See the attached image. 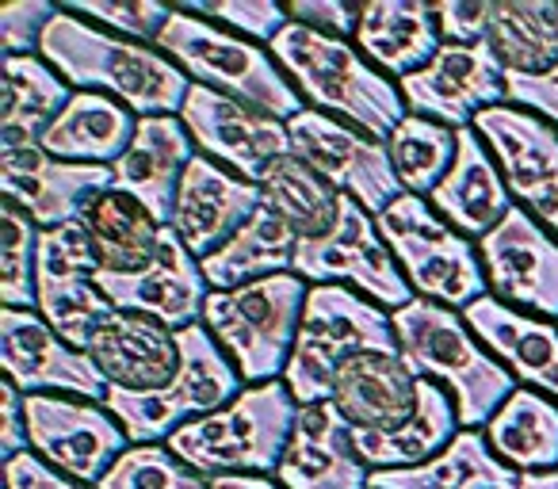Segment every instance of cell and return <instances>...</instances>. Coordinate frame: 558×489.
Masks as SVG:
<instances>
[{
  "label": "cell",
  "instance_id": "cell-1",
  "mask_svg": "<svg viewBox=\"0 0 558 489\" xmlns=\"http://www.w3.org/2000/svg\"><path fill=\"white\" fill-rule=\"evenodd\" d=\"M39 58L62 73L73 93L111 96L138 119L180 115L192 93V77L157 47L104 32L70 9H58L47 24Z\"/></svg>",
  "mask_w": 558,
  "mask_h": 489
},
{
  "label": "cell",
  "instance_id": "cell-2",
  "mask_svg": "<svg viewBox=\"0 0 558 489\" xmlns=\"http://www.w3.org/2000/svg\"><path fill=\"white\" fill-rule=\"evenodd\" d=\"M268 50L299 88L306 108L326 111L372 138L387 142L395 126L410 115L398 81L375 70L352 39L322 35L291 20Z\"/></svg>",
  "mask_w": 558,
  "mask_h": 489
},
{
  "label": "cell",
  "instance_id": "cell-3",
  "mask_svg": "<svg viewBox=\"0 0 558 489\" xmlns=\"http://www.w3.org/2000/svg\"><path fill=\"white\" fill-rule=\"evenodd\" d=\"M390 321H395L398 356L417 379L448 390L463 428H486L489 417L517 390L509 367L474 337L459 310L413 298L410 306L390 314Z\"/></svg>",
  "mask_w": 558,
  "mask_h": 489
},
{
  "label": "cell",
  "instance_id": "cell-4",
  "mask_svg": "<svg viewBox=\"0 0 558 489\" xmlns=\"http://www.w3.org/2000/svg\"><path fill=\"white\" fill-rule=\"evenodd\" d=\"M299 402L288 382H260L245 387L230 405L210 417L177 428L165 448L184 459L203 478H230V474H264L276 478V466L288 451Z\"/></svg>",
  "mask_w": 558,
  "mask_h": 489
},
{
  "label": "cell",
  "instance_id": "cell-5",
  "mask_svg": "<svg viewBox=\"0 0 558 489\" xmlns=\"http://www.w3.org/2000/svg\"><path fill=\"white\" fill-rule=\"evenodd\" d=\"M306 295H311V283L295 272L207 295L203 326L238 367L245 387L283 379L299 326H303Z\"/></svg>",
  "mask_w": 558,
  "mask_h": 489
},
{
  "label": "cell",
  "instance_id": "cell-6",
  "mask_svg": "<svg viewBox=\"0 0 558 489\" xmlns=\"http://www.w3.org/2000/svg\"><path fill=\"white\" fill-rule=\"evenodd\" d=\"M154 47L169 62H177L192 77V85H207L226 96H238V100L283 119V123L295 119L299 111H306L299 88L291 85L288 73L279 70L268 47L241 39V35L226 32V27L210 24V20L195 16V12L180 9V4L172 9L169 24L157 35Z\"/></svg>",
  "mask_w": 558,
  "mask_h": 489
},
{
  "label": "cell",
  "instance_id": "cell-7",
  "mask_svg": "<svg viewBox=\"0 0 558 489\" xmlns=\"http://www.w3.org/2000/svg\"><path fill=\"white\" fill-rule=\"evenodd\" d=\"M360 352H398L390 314L344 283H311L295 352L283 371L295 402H329L337 371Z\"/></svg>",
  "mask_w": 558,
  "mask_h": 489
},
{
  "label": "cell",
  "instance_id": "cell-8",
  "mask_svg": "<svg viewBox=\"0 0 558 489\" xmlns=\"http://www.w3.org/2000/svg\"><path fill=\"white\" fill-rule=\"evenodd\" d=\"M375 225L417 298L463 314L471 303L489 295L478 249L456 225L444 222L428 199L410 192L398 195L383 215H375Z\"/></svg>",
  "mask_w": 558,
  "mask_h": 489
},
{
  "label": "cell",
  "instance_id": "cell-9",
  "mask_svg": "<svg viewBox=\"0 0 558 489\" xmlns=\"http://www.w3.org/2000/svg\"><path fill=\"white\" fill-rule=\"evenodd\" d=\"M180 375L165 390L154 394H123V390H108L104 405L111 417L123 425L131 443H161L169 440L177 428L192 425L199 417H210L222 405L245 390V379L238 367L230 364L218 341L207 333V326H187L180 329Z\"/></svg>",
  "mask_w": 558,
  "mask_h": 489
},
{
  "label": "cell",
  "instance_id": "cell-10",
  "mask_svg": "<svg viewBox=\"0 0 558 489\" xmlns=\"http://www.w3.org/2000/svg\"><path fill=\"white\" fill-rule=\"evenodd\" d=\"M489 54L505 77V103L558 126V0H494Z\"/></svg>",
  "mask_w": 558,
  "mask_h": 489
},
{
  "label": "cell",
  "instance_id": "cell-11",
  "mask_svg": "<svg viewBox=\"0 0 558 489\" xmlns=\"http://www.w3.org/2000/svg\"><path fill=\"white\" fill-rule=\"evenodd\" d=\"M295 276H303L306 283H344L387 314L402 310L417 298L405 283L395 253L387 249L375 215H367L352 195H341V218L326 237L299 241Z\"/></svg>",
  "mask_w": 558,
  "mask_h": 489
},
{
  "label": "cell",
  "instance_id": "cell-12",
  "mask_svg": "<svg viewBox=\"0 0 558 489\" xmlns=\"http://www.w3.org/2000/svg\"><path fill=\"white\" fill-rule=\"evenodd\" d=\"M288 131L291 149L337 192L352 195L367 215H383L398 195H405V187L395 176V164H390L387 142L314 108L288 119Z\"/></svg>",
  "mask_w": 558,
  "mask_h": 489
},
{
  "label": "cell",
  "instance_id": "cell-13",
  "mask_svg": "<svg viewBox=\"0 0 558 489\" xmlns=\"http://www.w3.org/2000/svg\"><path fill=\"white\" fill-rule=\"evenodd\" d=\"M27 443L43 463L96 489L104 474L119 463V455L131 448V436L104 402L32 394L27 398Z\"/></svg>",
  "mask_w": 558,
  "mask_h": 489
},
{
  "label": "cell",
  "instance_id": "cell-14",
  "mask_svg": "<svg viewBox=\"0 0 558 489\" xmlns=\"http://www.w3.org/2000/svg\"><path fill=\"white\" fill-rule=\"evenodd\" d=\"M474 131L494 154L512 203L558 237V126L520 108H489Z\"/></svg>",
  "mask_w": 558,
  "mask_h": 489
},
{
  "label": "cell",
  "instance_id": "cell-15",
  "mask_svg": "<svg viewBox=\"0 0 558 489\" xmlns=\"http://www.w3.org/2000/svg\"><path fill=\"white\" fill-rule=\"evenodd\" d=\"M100 260H96L93 241L85 225H54L39 237V276H35V295H39V314L47 326L62 337L65 344L85 352L93 329L100 326L116 306L96 283Z\"/></svg>",
  "mask_w": 558,
  "mask_h": 489
},
{
  "label": "cell",
  "instance_id": "cell-16",
  "mask_svg": "<svg viewBox=\"0 0 558 489\" xmlns=\"http://www.w3.org/2000/svg\"><path fill=\"white\" fill-rule=\"evenodd\" d=\"M180 123L192 134L195 154L226 164L253 184L271 161L291 154V131L283 119L207 85H192L180 108Z\"/></svg>",
  "mask_w": 558,
  "mask_h": 489
},
{
  "label": "cell",
  "instance_id": "cell-17",
  "mask_svg": "<svg viewBox=\"0 0 558 489\" xmlns=\"http://www.w3.org/2000/svg\"><path fill=\"white\" fill-rule=\"evenodd\" d=\"M478 260L497 303L558 321V237L527 210L512 207L505 222L478 241Z\"/></svg>",
  "mask_w": 558,
  "mask_h": 489
},
{
  "label": "cell",
  "instance_id": "cell-18",
  "mask_svg": "<svg viewBox=\"0 0 558 489\" xmlns=\"http://www.w3.org/2000/svg\"><path fill=\"white\" fill-rule=\"evenodd\" d=\"M0 364L20 394H62L104 402L108 382L81 349L65 344L39 310L0 306Z\"/></svg>",
  "mask_w": 558,
  "mask_h": 489
},
{
  "label": "cell",
  "instance_id": "cell-19",
  "mask_svg": "<svg viewBox=\"0 0 558 489\" xmlns=\"http://www.w3.org/2000/svg\"><path fill=\"white\" fill-rule=\"evenodd\" d=\"M116 184L108 164H73L43 146H0V192L39 230L81 222L85 207Z\"/></svg>",
  "mask_w": 558,
  "mask_h": 489
},
{
  "label": "cell",
  "instance_id": "cell-20",
  "mask_svg": "<svg viewBox=\"0 0 558 489\" xmlns=\"http://www.w3.org/2000/svg\"><path fill=\"white\" fill-rule=\"evenodd\" d=\"M398 88H402L410 115L433 119L451 131H466L482 111L505 103L501 65L486 42H471V47L444 42L440 54L413 77L398 81Z\"/></svg>",
  "mask_w": 558,
  "mask_h": 489
},
{
  "label": "cell",
  "instance_id": "cell-21",
  "mask_svg": "<svg viewBox=\"0 0 558 489\" xmlns=\"http://www.w3.org/2000/svg\"><path fill=\"white\" fill-rule=\"evenodd\" d=\"M100 291L116 310L126 314H146V318L161 321L165 329L180 333L187 326H199L203 306H207L210 283L203 276V265L187 253L184 241L165 225L161 233V253L149 268L134 276H96Z\"/></svg>",
  "mask_w": 558,
  "mask_h": 489
},
{
  "label": "cell",
  "instance_id": "cell-22",
  "mask_svg": "<svg viewBox=\"0 0 558 489\" xmlns=\"http://www.w3.org/2000/svg\"><path fill=\"white\" fill-rule=\"evenodd\" d=\"M256 207H260V187L253 180L195 154L180 180L169 225L195 260H207L256 215Z\"/></svg>",
  "mask_w": 558,
  "mask_h": 489
},
{
  "label": "cell",
  "instance_id": "cell-23",
  "mask_svg": "<svg viewBox=\"0 0 558 489\" xmlns=\"http://www.w3.org/2000/svg\"><path fill=\"white\" fill-rule=\"evenodd\" d=\"M85 356L104 375L108 390L154 394L180 375V337L146 314L116 310L93 329Z\"/></svg>",
  "mask_w": 558,
  "mask_h": 489
},
{
  "label": "cell",
  "instance_id": "cell-24",
  "mask_svg": "<svg viewBox=\"0 0 558 489\" xmlns=\"http://www.w3.org/2000/svg\"><path fill=\"white\" fill-rule=\"evenodd\" d=\"M421 390L425 379H417L398 352H360L337 371L329 402L352 432L387 436L417 417Z\"/></svg>",
  "mask_w": 558,
  "mask_h": 489
},
{
  "label": "cell",
  "instance_id": "cell-25",
  "mask_svg": "<svg viewBox=\"0 0 558 489\" xmlns=\"http://www.w3.org/2000/svg\"><path fill=\"white\" fill-rule=\"evenodd\" d=\"M283 489H367L372 470L352 443V428L333 402L299 405L288 451L276 466Z\"/></svg>",
  "mask_w": 558,
  "mask_h": 489
},
{
  "label": "cell",
  "instance_id": "cell-26",
  "mask_svg": "<svg viewBox=\"0 0 558 489\" xmlns=\"http://www.w3.org/2000/svg\"><path fill=\"white\" fill-rule=\"evenodd\" d=\"M195 157V142L180 115H154L138 119L134 142L126 154L111 164L119 192L134 195L161 225L172 222V203H177L180 180Z\"/></svg>",
  "mask_w": 558,
  "mask_h": 489
},
{
  "label": "cell",
  "instance_id": "cell-27",
  "mask_svg": "<svg viewBox=\"0 0 558 489\" xmlns=\"http://www.w3.org/2000/svg\"><path fill=\"white\" fill-rule=\"evenodd\" d=\"M466 326L474 329L482 344L509 367L517 382L527 390H539L558 398V326L555 321L532 318L512 306L497 303L494 295L478 298L463 310Z\"/></svg>",
  "mask_w": 558,
  "mask_h": 489
},
{
  "label": "cell",
  "instance_id": "cell-28",
  "mask_svg": "<svg viewBox=\"0 0 558 489\" xmlns=\"http://www.w3.org/2000/svg\"><path fill=\"white\" fill-rule=\"evenodd\" d=\"M428 207L448 225H456L466 241L474 237V245H478L489 230H497V225L505 222V215L517 207L509 187H505L494 154L486 149V142L478 138L474 126L459 131L456 164H451V172L440 180V187L428 195Z\"/></svg>",
  "mask_w": 558,
  "mask_h": 489
},
{
  "label": "cell",
  "instance_id": "cell-29",
  "mask_svg": "<svg viewBox=\"0 0 558 489\" xmlns=\"http://www.w3.org/2000/svg\"><path fill=\"white\" fill-rule=\"evenodd\" d=\"M352 42L390 81L413 77L444 47L433 4L425 0H367L360 4V24Z\"/></svg>",
  "mask_w": 558,
  "mask_h": 489
},
{
  "label": "cell",
  "instance_id": "cell-30",
  "mask_svg": "<svg viewBox=\"0 0 558 489\" xmlns=\"http://www.w3.org/2000/svg\"><path fill=\"white\" fill-rule=\"evenodd\" d=\"M138 131V115L100 93H73L65 111L54 119L39 146L58 161L73 164H116Z\"/></svg>",
  "mask_w": 558,
  "mask_h": 489
},
{
  "label": "cell",
  "instance_id": "cell-31",
  "mask_svg": "<svg viewBox=\"0 0 558 489\" xmlns=\"http://www.w3.org/2000/svg\"><path fill=\"white\" fill-rule=\"evenodd\" d=\"M81 225L93 241L100 272L108 276H134L154 265L161 253L165 225L134 195L119 192V187L96 195L81 215Z\"/></svg>",
  "mask_w": 558,
  "mask_h": 489
},
{
  "label": "cell",
  "instance_id": "cell-32",
  "mask_svg": "<svg viewBox=\"0 0 558 489\" xmlns=\"http://www.w3.org/2000/svg\"><path fill=\"white\" fill-rule=\"evenodd\" d=\"M73 100V88L39 54L4 58L0 93V146H39L43 134Z\"/></svg>",
  "mask_w": 558,
  "mask_h": 489
},
{
  "label": "cell",
  "instance_id": "cell-33",
  "mask_svg": "<svg viewBox=\"0 0 558 489\" xmlns=\"http://www.w3.org/2000/svg\"><path fill=\"white\" fill-rule=\"evenodd\" d=\"M520 474L489 451L482 428H463L436 459L405 470H372L367 489H517Z\"/></svg>",
  "mask_w": 558,
  "mask_h": 489
},
{
  "label": "cell",
  "instance_id": "cell-34",
  "mask_svg": "<svg viewBox=\"0 0 558 489\" xmlns=\"http://www.w3.org/2000/svg\"><path fill=\"white\" fill-rule=\"evenodd\" d=\"M482 432L509 470L539 474L558 466V402L539 390L517 387Z\"/></svg>",
  "mask_w": 558,
  "mask_h": 489
},
{
  "label": "cell",
  "instance_id": "cell-35",
  "mask_svg": "<svg viewBox=\"0 0 558 489\" xmlns=\"http://www.w3.org/2000/svg\"><path fill=\"white\" fill-rule=\"evenodd\" d=\"M295 253L299 237L260 203L256 215L226 241L222 249L210 253L199 265L210 291H233L245 288V283L268 280V276L295 272Z\"/></svg>",
  "mask_w": 558,
  "mask_h": 489
},
{
  "label": "cell",
  "instance_id": "cell-36",
  "mask_svg": "<svg viewBox=\"0 0 558 489\" xmlns=\"http://www.w3.org/2000/svg\"><path fill=\"white\" fill-rule=\"evenodd\" d=\"M260 187V203L288 225L299 241L326 237L341 218V192L329 180H322L303 157L291 149L288 157H279L264 169L256 180Z\"/></svg>",
  "mask_w": 558,
  "mask_h": 489
},
{
  "label": "cell",
  "instance_id": "cell-37",
  "mask_svg": "<svg viewBox=\"0 0 558 489\" xmlns=\"http://www.w3.org/2000/svg\"><path fill=\"white\" fill-rule=\"evenodd\" d=\"M390 149V164H395L398 184L410 195H428L440 187V180L451 172L459 154V131L451 126H440L433 119L421 115H405L402 123L395 126V134L387 138Z\"/></svg>",
  "mask_w": 558,
  "mask_h": 489
},
{
  "label": "cell",
  "instance_id": "cell-38",
  "mask_svg": "<svg viewBox=\"0 0 558 489\" xmlns=\"http://www.w3.org/2000/svg\"><path fill=\"white\" fill-rule=\"evenodd\" d=\"M4 245H0V303L12 310H39L35 276H39L43 230L20 207L4 203Z\"/></svg>",
  "mask_w": 558,
  "mask_h": 489
},
{
  "label": "cell",
  "instance_id": "cell-39",
  "mask_svg": "<svg viewBox=\"0 0 558 489\" xmlns=\"http://www.w3.org/2000/svg\"><path fill=\"white\" fill-rule=\"evenodd\" d=\"M96 489H210V478L192 470L165 443H131Z\"/></svg>",
  "mask_w": 558,
  "mask_h": 489
},
{
  "label": "cell",
  "instance_id": "cell-40",
  "mask_svg": "<svg viewBox=\"0 0 558 489\" xmlns=\"http://www.w3.org/2000/svg\"><path fill=\"white\" fill-rule=\"evenodd\" d=\"M65 9L85 16L88 24L104 27V32L146 42V47H154L172 16V9L161 0H70Z\"/></svg>",
  "mask_w": 558,
  "mask_h": 489
},
{
  "label": "cell",
  "instance_id": "cell-41",
  "mask_svg": "<svg viewBox=\"0 0 558 489\" xmlns=\"http://www.w3.org/2000/svg\"><path fill=\"white\" fill-rule=\"evenodd\" d=\"M180 9L241 35V39L260 42V47H271L276 35L291 24V12L271 0H184Z\"/></svg>",
  "mask_w": 558,
  "mask_h": 489
},
{
  "label": "cell",
  "instance_id": "cell-42",
  "mask_svg": "<svg viewBox=\"0 0 558 489\" xmlns=\"http://www.w3.org/2000/svg\"><path fill=\"white\" fill-rule=\"evenodd\" d=\"M58 16L50 0H12L0 9V54L4 58H32L39 54L47 24Z\"/></svg>",
  "mask_w": 558,
  "mask_h": 489
},
{
  "label": "cell",
  "instance_id": "cell-43",
  "mask_svg": "<svg viewBox=\"0 0 558 489\" xmlns=\"http://www.w3.org/2000/svg\"><path fill=\"white\" fill-rule=\"evenodd\" d=\"M489 9H494V0H444V4H433V16L440 24V39L456 42V47L482 42L486 39Z\"/></svg>",
  "mask_w": 558,
  "mask_h": 489
},
{
  "label": "cell",
  "instance_id": "cell-44",
  "mask_svg": "<svg viewBox=\"0 0 558 489\" xmlns=\"http://www.w3.org/2000/svg\"><path fill=\"white\" fill-rule=\"evenodd\" d=\"M288 12L295 24L337 35V39H352L360 24V4H349V0H291Z\"/></svg>",
  "mask_w": 558,
  "mask_h": 489
},
{
  "label": "cell",
  "instance_id": "cell-45",
  "mask_svg": "<svg viewBox=\"0 0 558 489\" xmlns=\"http://www.w3.org/2000/svg\"><path fill=\"white\" fill-rule=\"evenodd\" d=\"M24 451H32V443H27V394H20L16 382L4 379L0 382V455L9 463Z\"/></svg>",
  "mask_w": 558,
  "mask_h": 489
},
{
  "label": "cell",
  "instance_id": "cell-46",
  "mask_svg": "<svg viewBox=\"0 0 558 489\" xmlns=\"http://www.w3.org/2000/svg\"><path fill=\"white\" fill-rule=\"evenodd\" d=\"M4 489H93V486H81V481L65 478L62 470L43 463L35 451H24V455L4 463Z\"/></svg>",
  "mask_w": 558,
  "mask_h": 489
},
{
  "label": "cell",
  "instance_id": "cell-47",
  "mask_svg": "<svg viewBox=\"0 0 558 489\" xmlns=\"http://www.w3.org/2000/svg\"><path fill=\"white\" fill-rule=\"evenodd\" d=\"M210 489H283L276 478L264 474H230V478H210Z\"/></svg>",
  "mask_w": 558,
  "mask_h": 489
},
{
  "label": "cell",
  "instance_id": "cell-48",
  "mask_svg": "<svg viewBox=\"0 0 558 489\" xmlns=\"http://www.w3.org/2000/svg\"><path fill=\"white\" fill-rule=\"evenodd\" d=\"M517 489H558V466L555 470H539V474H520Z\"/></svg>",
  "mask_w": 558,
  "mask_h": 489
}]
</instances>
